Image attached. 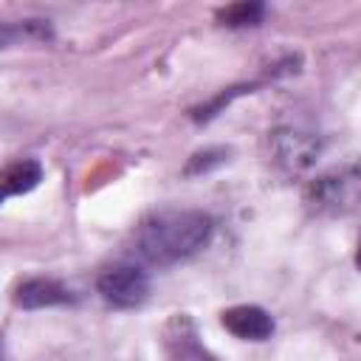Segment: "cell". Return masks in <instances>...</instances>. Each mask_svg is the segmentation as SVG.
I'll list each match as a JSON object with an SVG mask.
<instances>
[{
	"label": "cell",
	"mask_w": 361,
	"mask_h": 361,
	"mask_svg": "<svg viewBox=\"0 0 361 361\" xmlns=\"http://www.w3.org/2000/svg\"><path fill=\"white\" fill-rule=\"evenodd\" d=\"M214 231V220L197 209H166L149 214L133 240L138 259L149 265H175L195 257Z\"/></svg>",
	"instance_id": "cell-1"
},
{
	"label": "cell",
	"mask_w": 361,
	"mask_h": 361,
	"mask_svg": "<svg viewBox=\"0 0 361 361\" xmlns=\"http://www.w3.org/2000/svg\"><path fill=\"white\" fill-rule=\"evenodd\" d=\"M96 288L107 305L130 310L144 305V299L149 296V274L138 265H113L99 274Z\"/></svg>",
	"instance_id": "cell-3"
},
{
	"label": "cell",
	"mask_w": 361,
	"mask_h": 361,
	"mask_svg": "<svg viewBox=\"0 0 361 361\" xmlns=\"http://www.w3.org/2000/svg\"><path fill=\"white\" fill-rule=\"evenodd\" d=\"M228 158V149L226 147H209V149H200V152H195L192 158H189V164H186V175H200V172H209L212 166H220L223 161Z\"/></svg>",
	"instance_id": "cell-9"
},
{
	"label": "cell",
	"mask_w": 361,
	"mask_h": 361,
	"mask_svg": "<svg viewBox=\"0 0 361 361\" xmlns=\"http://www.w3.org/2000/svg\"><path fill=\"white\" fill-rule=\"evenodd\" d=\"M220 322L231 336H237L243 341H265L274 333V319L268 316V310H262L257 305L228 307V310H223Z\"/></svg>",
	"instance_id": "cell-5"
},
{
	"label": "cell",
	"mask_w": 361,
	"mask_h": 361,
	"mask_svg": "<svg viewBox=\"0 0 361 361\" xmlns=\"http://www.w3.org/2000/svg\"><path fill=\"white\" fill-rule=\"evenodd\" d=\"M265 17V6L262 3H231L226 8L217 11V23L228 25V28H248V25H259Z\"/></svg>",
	"instance_id": "cell-8"
},
{
	"label": "cell",
	"mask_w": 361,
	"mask_h": 361,
	"mask_svg": "<svg viewBox=\"0 0 361 361\" xmlns=\"http://www.w3.org/2000/svg\"><path fill=\"white\" fill-rule=\"evenodd\" d=\"M355 265L361 268V243H358V251H355Z\"/></svg>",
	"instance_id": "cell-11"
},
{
	"label": "cell",
	"mask_w": 361,
	"mask_h": 361,
	"mask_svg": "<svg viewBox=\"0 0 361 361\" xmlns=\"http://www.w3.org/2000/svg\"><path fill=\"white\" fill-rule=\"evenodd\" d=\"M271 144H274L276 164L285 166L288 172L307 169L322 152L319 138H313L310 133H299V130H276L271 135Z\"/></svg>",
	"instance_id": "cell-4"
},
{
	"label": "cell",
	"mask_w": 361,
	"mask_h": 361,
	"mask_svg": "<svg viewBox=\"0 0 361 361\" xmlns=\"http://www.w3.org/2000/svg\"><path fill=\"white\" fill-rule=\"evenodd\" d=\"M172 361H214L206 350H200L197 344H195V338L192 336H178V344H175V355H172Z\"/></svg>",
	"instance_id": "cell-10"
},
{
	"label": "cell",
	"mask_w": 361,
	"mask_h": 361,
	"mask_svg": "<svg viewBox=\"0 0 361 361\" xmlns=\"http://www.w3.org/2000/svg\"><path fill=\"white\" fill-rule=\"evenodd\" d=\"M39 180H42V166H39V161L23 158V161L6 166V172H3V197L25 195V192H31Z\"/></svg>",
	"instance_id": "cell-7"
},
{
	"label": "cell",
	"mask_w": 361,
	"mask_h": 361,
	"mask_svg": "<svg viewBox=\"0 0 361 361\" xmlns=\"http://www.w3.org/2000/svg\"><path fill=\"white\" fill-rule=\"evenodd\" d=\"M14 302L25 310H42V307H56V305H71L73 293H71V288H65L56 279L34 276V279H25L17 285Z\"/></svg>",
	"instance_id": "cell-6"
},
{
	"label": "cell",
	"mask_w": 361,
	"mask_h": 361,
	"mask_svg": "<svg viewBox=\"0 0 361 361\" xmlns=\"http://www.w3.org/2000/svg\"><path fill=\"white\" fill-rule=\"evenodd\" d=\"M307 203L316 212H347L355 203H361V164L327 172L316 178L307 189Z\"/></svg>",
	"instance_id": "cell-2"
}]
</instances>
